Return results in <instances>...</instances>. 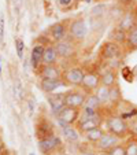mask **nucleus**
I'll return each mask as SVG.
<instances>
[{
    "instance_id": "nucleus-14",
    "label": "nucleus",
    "mask_w": 137,
    "mask_h": 155,
    "mask_svg": "<svg viewBox=\"0 0 137 155\" xmlns=\"http://www.w3.org/2000/svg\"><path fill=\"white\" fill-rule=\"evenodd\" d=\"M44 51H45V47H44L43 44H36L34 47L32 48V51H30V64H32V69H34L36 71L43 64Z\"/></svg>"
},
{
    "instance_id": "nucleus-29",
    "label": "nucleus",
    "mask_w": 137,
    "mask_h": 155,
    "mask_svg": "<svg viewBox=\"0 0 137 155\" xmlns=\"http://www.w3.org/2000/svg\"><path fill=\"white\" fill-rule=\"evenodd\" d=\"M15 50H17L18 58L22 61V59L25 58V43L22 38H19V37L15 38Z\"/></svg>"
},
{
    "instance_id": "nucleus-13",
    "label": "nucleus",
    "mask_w": 137,
    "mask_h": 155,
    "mask_svg": "<svg viewBox=\"0 0 137 155\" xmlns=\"http://www.w3.org/2000/svg\"><path fill=\"white\" fill-rule=\"evenodd\" d=\"M40 89L44 94H55L56 89L60 87H66V82L63 80H50V78H40Z\"/></svg>"
},
{
    "instance_id": "nucleus-16",
    "label": "nucleus",
    "mask_w": 137,
    "mask_h": 155,
    "mask_svg": "<svg viewBox=\"0 0 137 155\" xmlns=\"http://www.w3.org/2000/svg\"><path fill=\"white\" fill-rule=\"evenodd\" d=\"M137 25V19H136V12L133 11H128L123 14V17L118 21V28L122 30H125L126 33L130 29H133Z\"/></svg>"
},
{
    "instance_id": "nucleus-46",
    "label": "nucleus",
    "mask_w": 137,
    "mask_h": 155,
    "mask_svg": "<svg viewBox=\"0 0 137 155\" xmlns=\"http://www.w3.org/2000/svg\"><path fill=\"white\" fill-rule=\"evenodd\" d=\"M0 133H2V128H0Z\"/></svg>"
},
{
    "instance_id": "nucleus-20",
    "label": "nucleus",
    "mask_w": 137,
    "mask_h": 155,
    "mask_svg": "<svg viewBox=\"0 0 137 155\" xmlns=\"http://www.w3.org/2000/svg\"><path fill=\"white\" fill-rule=\"evenodd\" d=\"M59 56L55 50V45H47L43 55V64H58Z\"/></svg>"
},
{
    "instance_id": "nucleus-4",
    "label": "nucleus",
    "mask_w": 137,
    "mask_h": 155,
    "mask_svg": "<svg viewBox=\"0 0 137 155\" xmlns=\"http://www.w3.org/2000/svg\"><path fill=\"white\" fill-rule=\"evenodd\" d=\"M85 77V71L80 66H71V68H67L66 70H63V80L67 85H73V87H81L82 81H84Z\"/></svg>"
},
{
    "instance_id": "nucleus-18",
    "label": "nucleus",
    "mask_w": 137,
    "mask_h": 155,
    "mask_svg": "<svg viewBox=\"0 0 137 155\" xmlns=\"http://www.w3.org/2000/svg\"><path fill=\"white\" fill-rule=\"evenodd\" d=\"M100 82L103 87L113 88L117 85V71L114 69H108L103 74H100Z\"/></svg>"
},
{
    "instance_id": "nucleus-30",
    "label": "nucleus",
    "mask_w": 137,
    "mask_h": 155,
    "mask_svg": "<svg viewBox=\"0 0 137 155\" xmlns=\"http://www.w3.org/2000/svg\"><path fill=\"white\" fill-rule=\"evenodd\" d=\"M126 155H137V139L132 137L126 143Z\"/></svg>"
},
{
    "instance_id": "nucleus-8",
    "label": "nucleus",
    "mask_w": 137,
    "mask_h": 155,
    "mask_svg": "<svg viewBox=\"0 0 137 155\" xmlns=\"http://www.w3.org/2000/svg\"><path fill=\"white\" fill-rule=\"evenodd\" d=\"M102 85L100 82V74L95 73V71H88L85 73V77H84V81H82V85L81 88L84 89L85 94H95L96 89Z\"/></svg>"
},
{
    "instance_id": "nucleus-19",
    "label": "nucleus",
    "mask_w": 137,
    "mask_h": 155,
    "mask_svg": "<svg viewBox=\"0 0 137 155\" xmlns=\"http://www.w3.org/2000/svg\"><path fill=\"white\" fill-rule=\"evenodd\" d=\"M54 135V130H52V126L48 121H40L36 126V136H37L38 140L44 137H48V136Z\"/></svg>"
},
{
    "instance_id": "nucleus-32",
    "label": "nucleus",
    "mask_w": 137,
    "mask_h": 155,
    "mask_svg": "<svg viewBox=\"0 0 137 155\" xmlns=\"http://www.w3.org/2000/svg\"><path fill=\"white\" fill-rule=\"evenodd\" d=\"M108 154L110 155H126V147L123 144H118L114 148H111L108 151Z\"/></svg>"
},
{
    "instance_id": "nucleus-37",
    "label": "nucleus",
    "mask_w": 137,
    "mask_h": 155,
    "mask_svg": "<svg viewBox=\"0 0 137 155\" xmlns=\"http://www.w3.org/2000/svg\"><path fill=\"white\" fill-rule=\"evenodd\" d=\"M117 3L123 7V6H129L130 3H133V0H117Z\"/></svg>"
},
{
    "instance_id": "nucleus-17",
    "label": "nucleus",
    "mask_w": 137,
    "mask_h": 155,
    "mask_svg": "<svg viewBox=\"0 0 137 155\" xmlns=\"http://www.w3.org/2000/svg\"><path fill=\"white\" fill-rule=\"evenodd\" d=\"M55 50H56L58 56L60 59H67V58H70V56L74 54L73 44H71L70 41H66V40L56 43L55 44Z\"/></svg>"
},
{
    "instance_id": "nucleus-40",
    "label": "nucleus",
    "mask_w": 137,
    "mask_h": 155,
    "mask_svg": "<svg viewBox=\"0 0 137 155\" xmlns=\"http://www.w3.org/2000/svg\"><path fill=\"white\" fill-rule=\"evenodd\" d=\"M82 155H97V154H95V152H84Z\"/></svg>"
},
{
    "instance_id": "nucleus-33",
    "label": "nucleus",
    "mask_w": 137,
    "mask_h": 155,
    "mask_svg": "<svg viewBox=\"0 0 137 155\" xmlns=\"http://www.w3.org/2000/svg\"><path fill=\"white\" fill-rule=\"evenodd\" d=\"M129 133H130L132 137L137 139V121L136 120L129 121Z\"/></svg>"
},
{
    "instance_id": "nucleus-6",
    "label": "nucleus",
    "mask_w": 137,
    "mask_h": 155,
    "mask_svg": "<svg viewBox=\"0 0 137 155\" xmlns=\"http://www.w3.org/2000/svg\"><path fill=\"white\" fill-rule=\"evenodd\" d=\"M69 37L74 41H82L86 37V24L82 18L73 19L69 25Z\"/></svg>"
},
{
    "instance_id": "nucleus-28",
    "label": "nucleus",
    "mask_w": 137,
    "mask_h": 155,
    "mask_svg": "<svg viewBox=\"0 0 137 155\" xmlns=\"http://www.w3.org/2000/svg\"><path fill=\"white\" fill-rule=\"evenodd\" d=\"M100 111H97V110H95V108L92 107H88V106H84V107L81 108V117H86V118H93V117H99Z\"/></svg>"
},
{
    "instance_id": "nucleus-3",
    "label": "nucleus",
    "mask_w": 137,
    "mask_h": 155,
    "mask_svg": "<svg viewBox=\"0 0 137 155\" xmlns=\"http://www.w3.org/2000/svg\"><path fill=\"white\" fill-rule=\"evenodd\" d=\"M123 45L121 44H117L114 41L108 40L103 44L102 50H100V56L106 61H118V59L123 58Z\"/></svg>"
},
{
    "instance_id": "nucleus-43",
    "label": "nucleus",
    "mask_w": 137,
    "mask_h": 155,
    "mask_svg": "<svg viewBox=\"0 0 137 155\" xmlns=\"http://www.w3.org/2000/svg\"><path fill=\"white\" fill-rule=\"evenodd\" d=\"M29 155H36V154H34V152H29Z\"/></svg>"
},
{
    "instance_id": "nucleus-25",
    "label": "nucleus",
    "mask_w": 137,
    "mask_h": 155,
    "mask_svg": "<svg viewBox=\"0 0 137 155\" xmlns=\"http://www.w3.org/2000/svg\"><path fill=\"white\" fill-rule=\"evenodd\" d=\"M95 94H96V96L99 97V100L102 102V104H107V103H110V88L100 85V87L96 89Z\"/></svg>"
},
{
    "instance_id": "nucleus-12",
    "label": "nucleus",
    "mask_w": 137,
    "mask_h": 155,
    "mask_svg": "<svg viewBox=\"0 0 137 155\" xmlns=\"http://www.w3.org/2000/svg\"><path fill=\"white\" fill-rule=\"evenodd\" d=\"M103 122V117H93V118H86V117H80L78 122H77V129H78L80 133H85V132L90 130L93 128L100 126Z\"/></svg>"
},
{
    "instance_id": "nucleus-34",
    "label": "nucleus",
    "mask_w": 137,
    "mask_h": 155,
    "mask_svg": "<svg viewBox=\"0 0 137 155\" xmlns=\"http://www.w3.org/2000/svg\"><path fill=\"white\" fill-rule=\"evenodd\" d=\"M14 94H15V97L18 100L22 99V84H21L19 80L15 81V87H14Z\"/></svg>"
},
{
    "instance_id": "nucleus-15",
    "label": "nucleus",
    "mask_w": 137,
    "mask_h": 155,
    "mask_svg": "<svg viewBox=\"0 0 137 155\" xmlns=\"http://www.w3.org/2000/svg\"><path fill=\"white\" fill-rule=\"evenodd\" d=\"M47 100L48 104L51 107V111L54 113V115L58 114L62 108L66 106V102H64V94H50L47 95Z\"/></svg>"
},
{
    "instance_id": "nucleus-22",
    "label": "nucleus",
    "mask_w": 137,
    "mask_h": 155,
    "mask_svg": "<svg viewBox=\"0 0 137 155\" xmlns=\"http://www.w3.org/2000/svg\"><path fill=\"white\" fill-rule=\"evenodd\" d=\"M125 48L128 50V52L137 50V25L128 32V37H126Z\"/></svg>"
},
{
    "instance_id": "nucleus-42",
    "label": "nucleus",
    "mask_w": 137,
    "mask_h": 155,
    "mask_svg": "<svg viewBox=\"0 0 137 155\" xmlns=\"http://www.w3.org/2000/svg\"><path fill=\"white\" fill-rule=\"evenodd\" d=\"M97 155H110V154H108V152H102V151H100Z\"/></svg>"
},
{
    "instance_id": "nucleus-7",
    "label": "nucleus",
    "mask_w": 137,
    "mask_h": 155,
    "mask_svg": "<svg viewBox=\"0 0 137 155\" xmlns=\"http://www.w3.org/2000/svg\"><path fill=\"white\" fill-rule=\"evenodd\" d=\"M85 100H86V94L81 91H67L64 92V102L66 106L74 108H80L81 110L85 106Z\"/></svg>"
},
{
    "instance_id": "nucleus-9",
    "label": "nucleus",
    "mask_w": 137,
    "mask_h": 155,
    "mask_svg": "<svg viewBox=\"0 0 137 155\" xmlns=\"http://www.w3.org/2000/svg\"><path fill=\"white\" fill-rule=\"evenodd\" d=\"M121 144V139L117 137L115 135H113L111 132H104L99 141L96 143V148L102 152H108L111 148H114L115 146Z\"/></svg>"
},
{
    "instance_id": "nucleus-2",
    "label": "nucleus",
    "mask_w": 137,
    "mask_h": 155,
    "mask_svg": "<svg viewBox=\"0 0 137 155\" xmlns=\"http://www.w3.org/2000/svg\"><path fill=\"white\" fill-rule=\"evenodd\" d=\"M80 117H81V110L80 108H74V107H69V106H64L58 114H55L56 121L59 122V125L63 128V126H73L74 124L78 122Z\"/></svg>"
},
{
    "instance_id": "nucleus-11",
    "label": "nucleus",
    "mask_w": 137,
    "mask_h": 155,
    "mask_svg": "<svg viewBox=\"0 0 137 155\" xmlns=\"http://www.w3.org/2000/svg\"><path fill=\"white\" fill-rule=\"evenodd\" d=\"M48 33H50V37L54 41L59 43V41H63L66 38V36L69 35V26L64 22H56V24L50 26Z\"/></svg>"
},
{
    "instance_id": "nucleus-23",
    "label": "nucleus",
    "mask_w": 137,
    "mask_h": 155,
    "mask_svg": "<svg viewBox=\"0 0 137 155\" xmlns=\"http://www.w3.org/2000/svg\"><path fill=\"white\" fill-rule=\"evenodd\" d=\"M126 37H128V33L125 30L119 29L118 26L114 28V30L110 33V40L117 44H121L123 47H125V43H126Z\"/></svg>"
},
{
    "instance_id": "nucleus-24",
    "label": "nucleus",
    "mask_w": 137,
    "mask_h": 155,
    "mask_svg": "<svg viewBox=\"0 0 137 155\" xmlns=\"http://www.w3.org/2000/svg\"><path fill=\"white\" fill-rule=\"evenodd\" d=\"M103 133H104V130H103L100 126H97V128H93V129H90V130L85 132L84 136H85V139H86L89 143H95V144H96L97 141L102 139Z\"/></svg>"
},
{
    "instance_id": "nucleus-36",
    "label": "nucleus",
    "mask_w": 137,
    "mask_h": 155,
    "mask_svg": "<svg viewBox=\"0 0 137 155\" xmlns=\"http://www.w3.org/2000/svg\"><path fill=\"white\" fill-rule=\"evenodd\" d=\"M4 38V15H0V43H3Z\"/></svg>"
},
{
    "instance_id": "nucleus-27",
    "label": "nucleus",
    "mask_w": 137,
    "mask_h": 155,
    "mask_svg": "<svg viewBox=\"0 0 137 155\" xmlns=\"http://www.w3.org/2000/svg\"><path fill=\"white\" fill-rule=\"evenodd\" d=\"M121 102H122V95H121V89L118 88V85L110 88V103L118 104Z\"/></svg>"
},
{
    "instance_id": "nucleus-41",
    "label": "nucleus",
    "mask_w": 137,
    "mask_h": 155,
    "mask_svg": "<svg viewBox=\"0 0 137 155\" xmlns=\"http://www.w3.org/2000/svg\"><path fill=\"white\" fill-rule=\"evenodd\" d=\"M82 2H84V3H88V4H89V3H92V2H95V0H82Z\"/></svg>"
},
{
    "instance_id": "nucleus-45",
    "label": "nucleus",
    "mask_w": 137,
    "mask_h": 155,
    "mask_svg": "<svg viewBox=\"0 0 137 155\" xmlns=\"http://www.w3.org/2000/svg\"><path fill=\"white\" fill-rule=\"evenodd\" d=\"M134 120H136V121H137V115H136V118H134Z\"/></svg>"
},
{
    "instance_id": "nucleus-26",
    "label": "nucleus",
    "mask_w": 137,
    "mask_h": 155,
    "mask_svg": "<svg viewBox=\"0 0 137 155\" xmlns=\"http://www.w3.org/2000/svg\"><path fill=\"white\" fill-rule=\"evenodd\" d=\"M85 106L88 107H92L97 111H100V108H102V102L99 100V97L96 96V94H88L86 95V100H85Z\"/></svg>"
},
{
    "instance_id": "nucleus-38",
    "label": "nucleus",
    "mask_w": 137,
    "mask_h": 155,
    "mask_svg": "<svg viewBox=\"0 0 137 155\" xmlns=\"http://www.w3.org/2000/svg\"><path fill=\"white\" fill-rule=\"evenodd\" d=\"M6 154V146H4L3 140H0V155H4Z\"/></svg>"
},
{
    "instance_id": "nucleus-47",
    "label": "nucleus",
    "mask_w": 137,
    "mask_h": 155,
    "mask_svg": "<svg viewBox=\"0 0 137 155\" xmlns=\"http://www.w3.org/2000/svg\"><path fill=\"white\" fill-rule=\"evenodd\" d=\"M6 2H10V0H6Z\"/></svg>"
},
{
    "instance_id": "nucleus-48",
    "label": "nucleus",
    "mask_w": 137,
    "mask_h": 155,
    "mask_svg": "<svg viewBox=\"0 0 137 155\" xmlns=\"http://www.w3.org/2000/svg\"><path fill=\"white\" fill-rule=\"evenodd\" d=\"M0 140H2V139H0Z\"/></svg>"
},
{
    "instance_id": "nucleus-1",
    "label": "nucleus",
    "mask_w": 137,
    "mask_h": 155,
    "mask_svg": "<svg viewBox=\"0 0 137 155\" xmlns=\"http://www.w3.org/2000/svg\"><path fill=\"white\" fill-rule=\"evenodd\" d=\"M104 124H106V126H107V132H111L113 135L119 137L121 140L130 135V133H129V121L123 120L121 115H111V117H107Z\"/></svg>"
},
{
    "instance_id": "nucleus-21",
    "label": "nucleus",
    "mask_w": 137,
    "mask_h": 155,
    "mask_svg": "<svg viewBox=\"0 0 137 155\" xmlns=\"http://www.w3.org/2000/svg\"><path fill=\"white\" fill-rule=\"evenodd\" d=\"M62 135L64 136L69 143H77L80 140V132L78 129H76L74 126H63L62 128Z\"/></svg>"
},
{
    "instance_id": "nucleus-35",
    "label": "nucleus",
    "mask_w": 137,
    "mask_h": 155,
    "mask_svg": "<svg viewBox=\"0 0 137 155\" xmlns=\"http://www.w3.org/2000/svg\"><path fill=\"white\" fill-rule=\"evenodd\" d=\"M59 4V7L63 10H70L73 7V2L74 0H56Z\"/></svg>"
},
{
    "instance_id": "nucleus-39",
    "label": "nucleus",
    "mask_w": 137,
    "mask_h": 155,
    "mask_svg": "<svg viewBox=\"0 0 137 155\" xmlns=\"http://www.w3.org/2000/svg\"><path fill=\"white\" fill-rule=\"evenodd\" d=\"M29 111H30V114H33V111H34V103H33V99L29 100Z\"/></svg>"
},
{
    "instance_id": "nucleus-44",
    "label": "nucleus",
    "mask_w": 137,
    "mask_h": 155,
    "mask_svg": "<svg viewBox=\"0 0 137 155\" xmlns=\"http://www.w3.org/2000/svg\"><path fill=\"white\" fill-rule=\"evenodd\" d=\"M0 74H2V64H0Z\"/></svg>"
},
{
    "instance_id": "nucleus-5",
    "label": "nucleus",
    "mask_w": 137,
    "mask_h": 155,
    "mask_svg": "<svg viewBox=\"0 0 137 155\" xmlns=\"http://www.w3.org/2000/svg\"><path fill=\"white\" fill-rule=\"evenodd\" d=\"M38 150L43 155H51L52 152H55L58 148L62 147V141L58 136L54 133V135L48 136V137H44L41 140H38Z\"/></svg>"
},
{
    "instance_id": "nucleus-10",
    "label": "nucleus",
    "mask_w": 137,
    "mask_h": 155,
    "mask_svg": "<svg viewBox=\"0 0 137 155\" xmlns=\"http://www.w3.org/2000/svg\"><path fill=\"white\" fill-rule=\"evenodd\" d=\"M40 78H50V80H62L63 70L58 64H41V68L37 70Z\"/></svg>"
},
{
    "instance_id": "nucleus-31",
    "label": "nucleus",
    "mask_w": 137,
    "mask_h": 155,
    "mask_svg": "<svg viewBox=\"0 0 137 155\" xmlns=\"http://www.w3.org/2000/svg\"><path fill=\"white\" fill-rule=\"evenodd\" d=\"M121 76H122L128 82H133L134 81L133 71H132V69L128 68V66H123V68L121 69Z\"/></svg>"
}]
</instances>
